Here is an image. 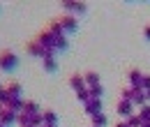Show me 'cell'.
Returning a JSON list of instances; mask_svg holds the SVG:
<instances>
[{
	"label": "cell",
	"mask_w": 150,
	"mask_h": 127,
	"mask_svg": "<svg viewBox=\"0 0 150 127\" xmlns=\"http://www.w3.org/2000/svg\"><path fill=\"white\" fill-rule=\"evenodd\" d=\"M19 67V55L14 53V51H0V70L2 72H14Z\"/></svg>",
	"instance_id": "6da1fadb"
},
{
	"label": "cell",
	"mask_w": 150,
	"mask_h": 127,
	"mask_svg": "<svg viewBox=\"0 0 150 127\" xmlns=\"http://www.w3.org/2000/svg\"><path fill=\"white\" fill-rule=\"evenodd\" d=\"M25 51H28L30 55H35V58H42V60H46V58H56V51H53V49H44V46H39L35 39L25 46Z\"/></svg>",
	"instance_id": "7a4b0ae2"
},
{
	"label": "cell",
	"mask_w": 150,
	"mask_h": 127,
	"mask_svg": "<svg viewBox=\"0 0 150 127\" xmlns=\"http://www.w3.org/2000/svg\"><path fill=\"white\" fill-rule=\"evenodd\" d=\"M35 42H37L39 46H44V49H53V37H51V33H49L46 28L35 35Z\"/></svg>",
	"instance_id": "3957f363"
},
{
	"label": "cell",
	"mask_w": 150,
	"mask_h": 127,
	"mask_svg": "<svg viewBox=\"0 0 150 127\" xmlns=\"http://www.w3.org/2000/svg\"><path fill=\"white\" fill-rule=\"evenodd\" d=\"M60 21V26H62V33L67 35V33H76V18L72 14H65V16L58 18Z\"/></svg>",
	"instance_id": "277c9868"
},
{
	"label": "cell",
	"mask_w": 150,
	"mask_h": 127,
	"mask_svg": "<svg viewBox=\"0 0 150 127\" xmlns=\"http://www.w3.org/2000/svg\"><path fill=\"white\" fill-rule=\"evenodd\" d=\"M83 109H86V113H88V116L102 113V99H95V97H90V99L83 104Z\"/></svg>",
	"instance_id": "5b68a950"
},
{
	"label": "cell",
	"mask_w": 150,
	"mask_h": 127,
	"mask_svg": "<svg viewBox=\"0 0 150 127\" xmlns=\"http://www.w3.org/2000/svg\"><path fill=\"white\" fill-rule=\"evenodd\" d=\"M118 113H120L122 118L134 116V104H132L129 99H120V102H118Z\"/></svg>",
	"instance_id": "8992f818"
},
{
	"label": "cell",
	"mask_w": 150,
	"mask_h": 127,
	"mask_svg": "<svg viewBox=\"0 0 150 127\" xmlns=\"http://www.w3.org/2000/svg\"><path fill=\"white\" fill-rule=\"evenodd\" d=\"M127 79H129V88L139 90V88H141V81H143V74L139 72V70H129V72H127Z\"/></svg>",
	"instance_id": "52a82bcc"
},
{
	"label": "cell",
	"mask_w": 150,
	"mask_h": 127,
	"mask_svg": "<svg viewBox=\"0 0 150 127\" xmlns=\"http://www.w3.org/2000/svg\"><path fill=\"white\" fill-rule=\"evenodd\" d=\"M69 86H72L76 92L83 90V88H88V86H86V79H83V74H72V76H69Z\"/></svg>",
	"instance_id": "ba28073f"
},
{
	"label": "cell",
	"mask_w": 150,
	"mask_h": 127,
	"mask_svg": "<svg viewBox=\"0 0 150 127\" xmlns=\"http://www.w3.org/2000/svg\"><path fill=\"white\" fill-rule=\"evenodd\" d=\"M14 123H19V116H16L14 111L5 109V113H2V118H0V125H7V127H12Z\"/></svg>",
	"instance_id": "9c48e42d"
},
{
	"label": "cell",
	"mask_w": 150,
	"mask_h": 127,
	"mask_svg": "<svg viewBox=\"0 0 150 127\" xmlns=\"http://www.w3.org/2000/svg\"><path fill=\"white\" fill-rule=\"evenodd\" d=\"M7 109H9V111H14L16 116H23V113H25V102H23V97H19V99H12Z\"/></svg>",
	"instance_id": "30bf717a"
},
{
	"label": "cell",
	"mask_w": 150,
	"mask_h": 127,
	"mask_svg": "<svg viewBox=\"0 0 150 127\" xmlns=\"http://www.w3.org/2000/svg\"><path fill=\"white\" fill-rule=\"evenodd\" d=\"M132 104H134V106H146V104H148L146 92H143V90H134V92H132Z\"/></svg>",
	"instance_id": "8fae6325"
},
{
	"label": "cell",
	"mask_w": 150,
	"mask_h": 127,
	"mask_svg": "<svg viewBox=\"0 0 150 127\" xmlns=\"http://www.w3.org/2000/svg\"><path fill=\"white\" fill-rule=\"evenodd\" d=\"M46 30L51 33V37H62V35H65V33H62V26H60V21H58V18H53V21L46 26Z\"/></svg>",
	"instance_id": "7c38bea8"
},
{
	"label": "cell",
	"mask_w": 150,
	"mask_h": 127,
	"mask_svg": "<svg viewBox=\"0 0 150 127\" xmlns=\"http://www.w3.org/2000/svg\"><path fill=\"white\" fill-rule=\"evenodd\" d=\"M5 88H7V92H9V97H12V99H19V97H21V92H23V88H21V83H16V81H12V83H7Z\"/></svg>",
	"instance_id": "4fadbf2b"
},
{
	"label": "cell",
	"mask_w": 150,
	"mask_h": 127,
	"mask_svg": "<svg viewBox=\"0 0 150 127\" xmlns=\"http://www.w3.org/2000/svg\"><path fill=\"white\" fill-rule=\"evenodd\" d=\"M42 120H44V125H49V127L58 125V116L53 111H42Z\"/></svg>",
	"instance_id": "5bb4252c"
},
{
	"label": "cell",
	"mask_w": 150,
	"mask_h": 127,
	"mask_svg": "<svg viewBox=\"0 0 150 127\" xmlns=\"http://www.w3.org/2000/svg\"><path fill=\"white\" fill-rule=\"evenodd\" d=\"M67 46H69V44H67V37L62 35V37H53V51H65V49H67Z\"/></svg>",
	"instance_id": "9a60e30c"
},
{
	"label": "cell",
	"mask_w": 150,
	"mask_h": 127,
	"mask_svg": "<svg viewBox=\"0 0 150 127\" xmlns=\"http://www.w3.org/2000/svg\"><path fill=\"white\" fill-rule=\"evenodd\" d=\"M83 79H86V86H88V88H95V86H99V76H97L95 72L83 74Z\"/></svg>",
	"instance_id": "2e32d148"
},
{
	"label": "cell",
	"mask_w": 150,
	"mask_h": 127,
	"mask_svg": "<svg viewBox=\"0 0 150 127\" xmlns=\"http://www.w3.org/2000/svg\"><path fill=\"white\" fill-rule=\"evenodd\" d=\"M90 118H93V127H106V123H109L104 113H95V116H90Z\"/></svg>",
	"instance_id": "e0dca14e"
},
{
	"label": "cell",
	"mask_w": 150,
	"mask_h": 127,
	"mask_svg": "<svg viewBox=\"0 0 150 127\" xmlns=\"http://www.w3.org/2000/svg\"><path fill=\"white\" fill-rule=\"evenodd\" d=\"M125 123H127V127H141V125H143V120L139 118V113H134V116H129V118H127Z\"/></svg>",
	"instance_id": "ac0fdd59"
},
{
	"label": "cell",
	"mask_w": 150,
	"mask_h": 127,
	"mask_svg": "<svg viewBox=\"0 0 150 127\" xmlns=\"http://www.w3.org/2000/svg\"><path fill=\"white\" fill-rule=\"evenodd\" d=\"M44 70H46L49 74H51V72H56V70H58L56 58H46V60H44Z\"/></svg>",
	"instance_id": "d6986e66"
},
{
	"label": "cell",
	"mask_w": 150,
	"mask_h": 127,
	"mask_svg": "<svg viewBox=\"0 0 150 127\" xmlns=\"http://www.w3.org/2000/svg\"><path fill=\"white\" fill-rule=\"evenodd\" d=\"M139 118L143 120V123H150V106L146 104V106H141V111H139Z\"/></svg>",
	"instance_id": "ffe728a7"
},
{
	"label": "cell",
	"mask_w": 150,
	"mask_h": 127,
	"mask_svg": "<svg viewBox=\"0 0 150 127\" xmlns=\"http://www.w3.org/2000/svg\"><path fill=\"white\" fill-rule=\"evenodd\" d=\"M9 102H12L9 92H7V88H2V90H0V104H2V106H9Z\"/></svg>",
	"instance_id": "44dd1931"
},
{
	"label": "cell",
	"mask_w": 150,
	"mask_h": 127,
	"mask_svg": "<svg viewBox=\"0 0 150 127\" xmlns=\"http://www.w3.org/2000/svg\"><path fill=\"white\" fill-rule=\"evenodd\" d=\"M25 113H42L37 102H25Z\"/></svg>",
	"instance_id": "7402d4cb"
},
{
	"label": "cell",
	"mask_w": 150,
	"mask_h": 127,
	"mask_svg": "<svg viewBox=\"0 0 150 127\" xmlns=\"http://www.w3.org/2000/svg\"><path fill=\"white\" fill-rule=\"evenodd\" d=\"M88 90H90V97L102 99V92H104V88H102V86H95V88H88Z\"/></svg>",
	"instance_id": "603a6c76"
},
{
	"label": "cell",
	"mask_w": 150,
	"mask_h": 127,
	"mask_svg": "<svg viewBox=\"0 0 150 127\" xmlns=\"http://www.w3.org/2000/svg\"><path fill=\"white\" fill-rule=\"evenodd\" d=\"M76 97H79V99H81V102L86 104V102L90 99V90H88V88H83V90H79V92H76Z\"/></svg>",
	"instance_id": "cb8c5ba5"
},
{
	"label": "cell",
	"mask_w": 150,
	"mask_h": 127,
	"mask_svg": "<svg viewBox=\"0 0 150 127\" xmlns=\"http://www.w3.org/2000/svg\"><path fill=\"white\" fill-rule=\"evenodd\" d=\"M139 90H143V92L150 90V76L148 74H143V81H141V88H139Z\"/></svg>",
	"instance_id": "d4e9b609"
},
{
	"label": "cell",
	"mask_w": 150,
	"mask_h": 127,
	"mask_svg": "<svg viewBox=\"0 0 150 127\" xmlns=\"http://www.w3.org/2000/svg\"><path fill=\"white\" fill-rule=\"evenodd\" d=\"M132 92H134V88H122V92H120V99H129V102H132Z\"/></svg>",
	"instance_id": "484cf974"
},
{
	"label": "cell",
	"mask_w": 150,
	"mask_h": 127,
	"mask_svg": "<svg viewBox=\"0 0 150 127\" xmlns=\"http://www.w3.org/2000/svg\"><path fill=\"white\" fill-rule=\"evenodd\" d=\"M86 2H76V7H74V12H79V14H86Z\"/></svg>",
	"instance_id": "4316f807"
},
{
	"label": "cell",
	"mask_w": 150,
	"mask_h": 127,
	"mask_svg": "<svg viewBox=\"0 0 150 127\" xmlns=\"http://www.w3.org/2000/svg\"><path fill=\"white\" fill-rule=\"evenodd\" d=\"M74 7H76V2H62V9L65 12H74Z\"/></svg>",
	"instance_id": "83f0119b"
},
{
	"label": "cell",
	"mask_w": 150,
	"mask_h": 127,
	"mask_svg": "<svg viewBox=\"0 0 150 127\" xmlns=\"http://www.w3.org/2000/svg\"><path fill=\"white\" fill-rule=\"evenodd\" d=\"M143 35H146V39L150 42V26H146V30H143Z\"/></svg>",
	"instance_id": "f1b7e54d"
},
{
	"label": "cell",
	"mask_w": 150,
	"mask_h": 127,
	"mask_svg": "<svg viewBox=\"0 0 150 127\" xmlns=\"http://www.w3.org/2000/svg\"><path fill=\"white\" fill-rule=\"evenodd\" d=\"M5 109H7V106H2V104H0V118H2V113H5Z\"/></svg>",
	"instance_id": "f546056e"
},
{
	"label": "cell",
	"mask_w": 150,
	"mask_h": 127,
	"mask_svg": "<svg viewBox=\"0 0 150 127\" xmlns=\"http://www.w3.org/2000/svg\"><path fill=\"white\" fill-rule=\"evenodd\" d=\"M115 127H127V123H118V125H115Z\"/></svg>",
	"instance_id": "4dcf8cb0"
},
{
	"label": "cell",
	"mask_w": 150,
	"mask_h": 127,
	"mask_svg": "<svg viewBox=\"0 0 150 127\" xmlns=\"http://www.w3.org/2000/svg\"><path fill=\"white\" fill-rule=\"evenodd\" d=\"M146 99H148V102H150V90H148V92H146Z\"/></svg>",
	"instance_id": "1f68e13d"
},
{
	"label": "cell",
	"mask_w": 150,
	"mask_h": 127,
	"mask_svg": "<svg viewBox=\"0 0 150 127\" xmlns=\"http://www.w3.org/2000/svg\"><path fill=\"white\" fill-rule=\"evenodd\" d=\"M141 127H150V123H143V125H141Z\"/></svg>",
	"instance_id": "d6a6232c"
},
{
	"label": "cell",
	"mask_w": 150,
	"mask_h": 127,
	"mask_svg": "<svg viewBox=\"0 0 150 127\" xmlns=\"http://www.w3.org/2000/svg\"><path fill=\"white\" fill-rule=\"evenodd\" d=\"M2 88H5V86H2V83H0V90H2Z\"/></svg>",
	"instance_id": "836d02e7"
},
{
	"label": "cell",
	"mask_w": 150,
	"mask_h": 127,
	"mask_svg": "<svg viewBox=\"0 0 150 127\" xmlns=\"http://www.w3.org/2000/svg\"><path fill=\"white\" fill-rule=\"evenodd\" d=\"M0 127H7V125H0Z\"/></svg>",
	"instance_id": "e575fe53"
}]
</instances>
